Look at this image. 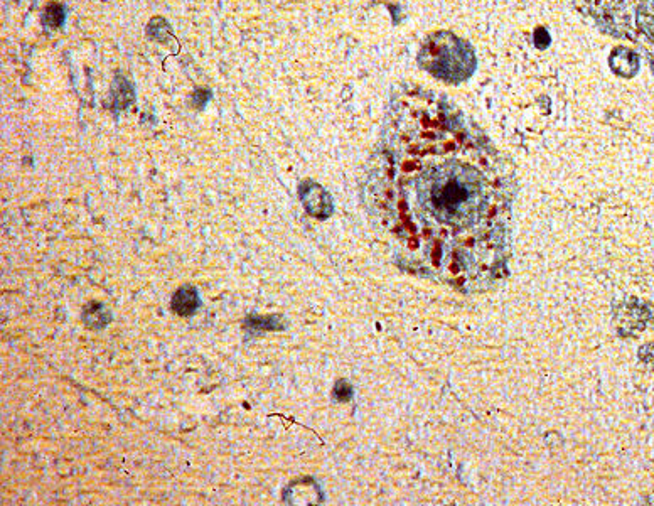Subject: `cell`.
Here are the masks:
<instances>
[{
    "mask_svg": "<svg viewBox=\"0 0 654 506\" xmlns=\"http://www.w3.org/2000/svg\"><path fill=\"white\" fill-rule=\"evenodd\" d=\"M380 171L413 253L450 274L489 260L510 176L499 152L445 98L423 88L395 97Z\"/></svg>",
    "mask_w": 654,
    "mask_h": 506,
    "instance_id": "obj_1",
    "label": "cell"
},
{
    "mask_svg": "<svg viewBox=\"0 0 654 506\" xmlns=\"http://www.w3.org/2000/svg\"><path fill=\"white\" fill-rule=\"evenodd\" d=\"M577 3L597 28L634 42L654 70V0H577Z\"/></svg>",
    "mask_w": 654,
    "mask_h": 506,
    "instance_id": "obj_2",
    "label": "cell"
},
{
    "mask_svg": "<svg viewBox=\"0 0 654 506\" xmlns=\"http://www.w3.org/2000/svg\"><path fill=\"white\" fill-rule=\"evenodd\" d=\"M172 309L179 314V316H193L198 309L201 308V299L198 294L196 287L184 285L174 294L172 297Z\"/></svg>",
    "mask_w": 654,
    "mask_h": 506,
    "instance_id": "obj_3",
    "label": "cell"
},
{
    "mask_svg": "<svg viewBox=\"0 0 654 506\" xmlns=\"http://www.w3.org/2000/svg\"><path fill=\"white\" fill-rule=\"evenodd\" d=\"M133 98H135V95H133V90H132V86H130V83L127 82V79L122 78V76H117V79H115V83H113L115 106L124 110L125 106L133 102Z\"/></svg>",
    "mask_w": 654,
    "mask_h": 506,
    "instance_id": "obj_4",
    "label": "cell"
},
{
    "mask_svg": "<svg viewBox=\"0 0 654 506\" xmlns=\"http://www.w3.org/2000/svg\"><path fill=\"white\" fill-rule=\"evenodd\" d=\"M83 317H85L86 326H90V328H97V329L105 328V326L110 323V319H112L108 310H105V308H103L102 304H97V302L88 306V308L85 309V316Z\"/></svg>",
    "mask_w": 654,
    "mask_h": 506,
    "instance_id": "obj_5",
    "label": "cell"
},
{
    "mask_svg": "<svg viewBox=\"0 0 654 506\" xmlns=\"http://www.w3.org/2000/svg\"><path fill=\"white\" fill-rule=\"evenodd\" d=\"M43 21L46 26H49V28H52V29L63 26V22H64L63 6H59V3H52V6H49L48 9H46Z\"/></svg>",
    "mask_w": 654,
    "mask_h": 506,
    "instance_id": "obj_6",
    "label": "cell"
},
{
    "mask_svg": "<svg viewBox=\"0 0 654 506\" xmlns=\"http://www.w3.org/2000/svg\"><path fill=\"white\" fill-rule=\"evenodd\" d=\"M278 321H280V317H277V316H271V317H250V319L247 321V326H250V328H258V329H280L282 326H278Z\"/></svg>",
    "mask_w": 654,
    "mask_h": 506,
    "instance_id": "obj_7",
    "label": "cell"
},
{
    "mask_svg": "<svg viewBox=\"0 0 654 506\" xmlns=\"http://www.w3.org/2000/svg\"><path fill=\"white\" fill-rule=\"evenodd\" d=\"M209 98H211V93H209L208 90H196L193 95V103L198 109H202Z\"/></svg>",
    "mask_w": 654,
    "mask_h": 506,
    "instance_id": "obj_8",
    "label": "cell"
}]
</instances>
